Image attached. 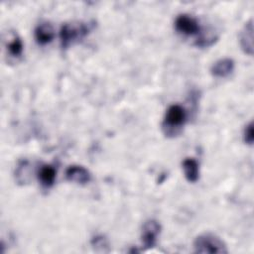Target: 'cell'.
Instances as JSON below:
<instances>
[{
  "mask_svg": "<svg viewBox=\"0 0 254 254\" xmlns=\"http://www.w3.org/2000/svg\"><path fill=\"white\" fill-rule=\"evenodd\" d=\"M161 232V224L155 219L145 221L142 227V243L146 249H150L156 245L158 236Z\"/></svg>",
  "mask_w": 254,
  "mask_h": 254,
  "instance_id": "obj_5",
  "label": "cell"
},
{
  "mask_svg": "<svg viewBox=\"0 0 254 254\" xmlns=\"http://www.w3.org/2000/svg\"><path fill=\"white\" fill-rule=\"evenodd\" d=\"M239 43L242 51L249 55L252 56L253 54V24L252 20L247 22L243 29L241 30L240 36H239Z\"/></svg>",
  "mask_w": 254,
  "mask_h": 254,
  "instance_id": "obj_8",
  "label": "cell"
},
{
  "mask_svg": "<svg viewBox=\"0 0 254 254\" xmlns=\"http://www.w3.org/2000/svg\"><path fill=\"white\" fill-rule=\"evenodd\" d=\"M194 252L202 254H224L227 253L225 243L212 233L198 235L193 241Z\"/></svg>",
  "mask_w": 254,
  "mask_h": 254,
  "instance_id": "obj_3",
  "label": "cell"
},
{
  "mask_svg": "<svg viewBox=\"0 0 254 254\" xmlns=\"http://www.w3.org/2000/svg\"><path fill=\"white\" fill-rule=\"evenodd\" d=\"M90 31L88 24L82 22L64 23L60 30V41L63 49H67L69 46L82 40Z\"/></svg>",
  "mask_w": 254,
  "mask_h": 254,
  "instance_id": "obj_2",
  "label": "cell"
},
{
  "mask_svg": "<svg viewBox=\"0 0 254 254\" xmlns=\"http://www.w3.org/2000/svg\"><path fill=\"white\" fill-rule=\"evenodd\" d=\"M187 120L186 109L179 105H171L165 114L163 121V131L167 136H176L181 132Z\"/></svg>",
  "mask_w": 254,
  "mask_h": 254,
  "instance_id": "obj_1",
  "label": "cell"
},
{
  "mask_svg": "<svg viewBox=\"0 0 254 254\" xmlns=\"http://www.w3.org/2000/svg\"><path fill=\"white\" fill-rule=\"evenodd\" d=\"M175 29L184 36H194L201 33L198 21L189 14H181L176 18Z\"/></svg>",
  "mask_w": 254,
  "mask_h": 254,
  "instance_id": "obj_4",
  "label": "cell"
},
{
  "mask_svg": "<svg viewBox=\"0 0 254 254\" xmlns=\"http://www.w3.org/2000/svg\"><path fill=\"white\" fill-rule=\"evenodd\" d=\"M65 178L69 182L78 185H86L90 182L91 175L84 167L79 165H71L65 170Z\"/></svg>",
  "mask_w": 254,
  "mask_h": 254,
  "instance_id": "obj_6",
  "label": "cell"
},
{
  "mask_svg": "<svg viewBox=\"0 0 254 254\" xmlns=\"http://www.w3.org/2000/svg\"><path fill=\"white\" fill-rule=\"evenodd\" d=\"M23 49V42L17 35H14L13 38L7 44L8 54L13 58H19L20 56H22Z\"/></svg>",
  "mask_w": 254,
  "mask_h": 254,
  "instance_id": "obj_12",
  "label": "cell"
},
{
  "mask_svg": "<svg viewBox=\"0 0 254 254\" xmlns=\"http://www.w3.org/2000/svg\"><path fill=\"white\" fill-rule=\"evenodd\" d=\"M243 138L245 143L252 145L254 141V130H253V123L250 122L247 126H245L244 133H243Z\"/></svg>",
  "mask_w": 254,
  "mask_h": 254,
  "instance_id": "obj_13",
  "label": "cell"
},
{
  "mask_svg": "<svg viewBox=\"0 0 254 254\" xmlns=\"http://www.w3.org/2000/svg\"><path fill=\"white\" fill-rule=\"evenodd\" d=\"M56 177H57V170L52 165H44L39 169V172H38L39 182L46 189H49L54 186Z\"/></svg>",
  "mask_w": 254,
  "mask_h": 254,
  "instance_id": "obj_10",
  "label": "cell"
},
{
  "mask_svg": "<svg viewBox=\"0 0 254 254\" xmlns=\"http://www.w3.org/2000/svg\"><path fill=\"white\" fill-rule=\"evenodd\" d=\"M234 70V62L229 58L216 61L210 68V72L215 77H226Z\"/></svg>",
  "mask_w": 254,
  "mask_h": 254,
  "instance_id": "obj_9",
  "label": "cell"
},
{
  "mask_svg": "<svg viewBox=\"0 0 254 254\" xmlns=\"http://www.w3.org/2000/svg\"><path fill=\"white\" fill-rule=\"evenodd\" d=\"M34 35L36 42L41 46H45L54 40L55 31L50 23L43 22L36 27Z\"/></svg>",
  "mask_w": 254,
  "mask_h": 254,
  "instance_id": "obj_7",
  "label": "cell"
},
{
  "mask_svg": "<svg viewBox=\"0 0 254 254\" xmlns=\"http://www.w3.org/2000/svg\"><path fill=\"white\" fill-rule=\"evenodd\" d=\"M183 170L188 182L195 183L199 178V167L193 158H187L183 161Z\"/></svg>",
  "mask_w": 254,
  "mask_h": 254,
  "instance_id": "obj_11",
  "label": "cell"
}]
</instances>
